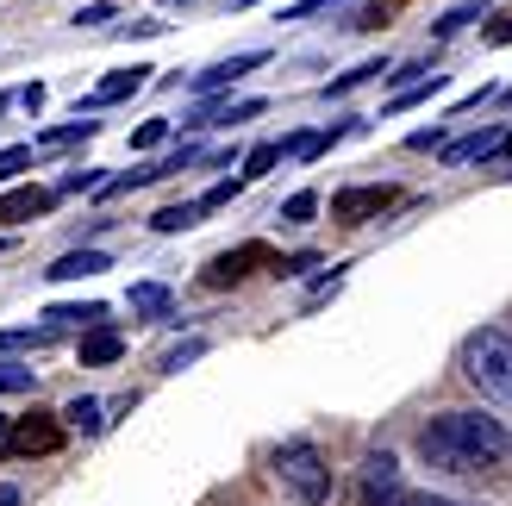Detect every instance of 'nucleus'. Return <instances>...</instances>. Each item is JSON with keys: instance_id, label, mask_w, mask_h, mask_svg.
Segmentation results:
<instances>
[{"instance_id": "nucleus-9", "label": "nucleus", "mask_w": 512, "mask_h": 506, "mask_svg": "<svg viewBox=\"0 0 512 506\" xmlns=\"http://www.w3.org/2000/svg\"><path fill=\"white\" fill-rule=\"evenodd\" d=\"M144 82H150V69H144V63H132V69H113L107 82H100V88L88 94V107H113V100H125V94H138Z\"/></svg>"}, {"instance_id": "nucleus-16", "label": "nucleus", "mask_w": 512, "mask_h": 506, "mask_svg": "<svg viewBox=\"0 0 512 506\" xmlns=\"http://www.w3.org/2000/svg\"><path fill=\"white\" fill-rule=\"evenodd\" d=\"M150 225H157V232H188V225H200V200H182V207H163V213L150 219Z\"/></svg>"}, {"instance_id": "nucleus-27", "label": "nucleus", "mask_w": 512, "mask_h": 506, "mask_svg": "<svg viewBox=\"0 0 512 506\" xmlns=\"http://www.w3.org/2000/svg\"><path fill=\"white\" fill-rule=\"evenodd\" d=\"M469 19H481V7H450V13L438 19V38H450V32H463Z\"/></svg>"}, {"instance_id": "nucleus-35", "label": "nucleus", "mask_w": 512, "mask_h": 506, "mask_svg": "<svg viewBox=\"0 0 512 506\" xmlns=\"http://www.w3.org/2000/svg\"><path fill=\"white\" fill-rule=\"evenodd\" d=\"M494 157H512V132H500V144H494Z\"/></svg>"}, {"instance_id": "nucleus-24", "label": "nucleus", "mask_w": 512, "mask_h": 506, "mask_svg": "<svg viewBox=\"0 0 512 506\" xmlns=\"http://www.w3.org/2000/svg\"><path fill=\"white\" fill-rule=\"evenodd\" d=\"M375 69H388V63H356V69H350V75H338V82H331L325 94H350L356 82H369V75H375Z\"/></svg>"}, {"instance_id": "nucleus-18", "label": "nucleus", "mask_w": 512, "mask_h": 506, "mask_svg": "<svg viewBox=\"0 0 512 506\" xmlns=\"http://www.w3.org/2000/svg\"><path fill=\"white\" fill-rule=\"evenodd\" d=\"M281 163V144H256L250 157H244V182H256V175H269Z\"/></svg>"}, {"instance_id": "nucleus-12", "label": "nucleus", "mask_w": 512, "mask_h": 506, "mask_svg": "<svg viewBox=\"0 0 512 506\" xmlns=\"http://www.w3.org/2000/svg\"><path fill=\"white\" fill-rule=\"evenodd\" d=\"M119 350H125L119 332H88L82 344H75V357H82V369H100V363H119Z\"/></svg>"}, {"instance_id": "nucleus-7", "label": "nucleus", "mask_w": 512, "mask_h": 506, "mask_svg": "<svg viewBox=\"0 0 512 506\" xmlns=\"http://www.w3.org/2000/svg\"><path fill=\"white\" fill-rule=\"evenodd\" d=\"M269 57L263 50H244V57H225V63H213V69H200L194 75V94H213V88H225V82H244L250 69H263Z\"/></svg>"}, {"instance_id": "nucleus-10", "label": "nucleus", "mask_w": 512, "mask_h": 506, "mask_svg": "<svg viewBox=\"0 0 512 506\" xmlns=\"http://www.w3.org/2000/svg\"><path fill=\"white\" fill-rule=\"evenodd\" d=\"M100 269H107L100 250H69V257H57L44 275H50V282H82V275H100Z\"/></svg>"}, {"instance_id": "nucleus-29", "label": "nucleus", "mask_w": 512, "mask_h": 506, "mask_svg": "<svg viewBox=\"0 0 512 506\" xmlns=\"http://www.w3.org/2000/svg\"><path fill=\"white\" fill-rule=\"evenodd\" d=\"M82 188H100V175H94V169H69L63 182H57V194H82Z\"/></svg>"}, {"instance_id": "nucleus-23", "label": "nucleus", "mask_w": 512, "mask_h": 506, "mask_svg": "<svg viewBox=\"0 0 512 506\" xmlns=\"http://www.w3.org/2000/svg\"><path fill=\"white\" fill-rule=\"evenodd\" d=\"M94 132V119L75 113V125H57V132H44V144H75V138H88Z\"/></svg>"}, {"instance_id": "nucleus-37", "label": "nucleus", "mask_w": 512, "mask_h": 506, "mask_svg": "<svg viewBox=\"0 0 512 506\" xmlns=\"http://www.w3.org/2000/svg\"><path fill=\"white\" fill-rule=\"evenodd\" d=\"M0 438H7V419H0Z\"/></svg>"}, {"instance_id": "nucleus-5", "label": "nucleus", "mask_w": 512, "mask_h": 506, "mask_svg": "<svg viewBox=\"0 0 512 506\" xmlns=\"http://www.w3.org/2000/svg\"><path fill=\"white\" fill-rule=\"evenodd\" d=\"M494 144H500V125H481V132H469V138L438 144V157H444V169H463V163H488Z\"/></svg>"}, {"instance_id": "nucleus-3", "label": "nucleus", "mask_w": 512, "mask_h": 506, "mask_svg": "<svg viewBox=\"0 0 512 506\" xmlns=\"http://www.w3.org/2000/svg\"><path fill=\"white\" fill-rule=\"evenodd\" d=\"M275 475H281V488H288L300 506H325L331 500V469H325V457L306 438L275 450Z\"/></svg>"}, {"instance_id": "nucleus-32", "label": "nucleus", "mask_w": 512, "mask_h": 506, "mask_svg": "<svg viewBox=\"0 0 512 506\" xmlns=\"http://www.w3.org/2000/svg\"><path fill=\"white\" fill-rule=\"evenodd\" d=\"M200 350H207V344H200V338H194V344H182V350H169V357H163V369H182V363H194Z\"/></svg>"}, {"instance_id": "nucleus-15", "label": "nucleus", "mask_w": 512, "mask_h": 506, "mask_svg": "<svg viewBox=\"0 0 512 506\" xmlns=\"http://www.w3.org/2000/svg\"><path fill=\"white\" fill-rule=\"evenodd\" d=\"M57 425H19L13 432V450H25V457H32V450H57Z\"/></svg>"}, {"instance_id": "nucleus-2", "label": "nucleus", "mask_w": 512, "mask_h": 506, "mask_svg": "<svg viewBox=\"0 0 512 506\" xmlns=\"http://www.w3.org/2000/svg\"><path fill=\"white\" fill-rule=\"evenodd\" d=\"M463 375L481 388V400L512 407V338L500 325H481V332L463 344Z\"/></svg>"}, {"instance_id": "nucleus-8", "label": "nucleus", "mask_w": 512, "mask_h": 506, "mask_svg": "<svg viewBox=\"0 0 512 506\" xmlns=\"http://www.w3.org/2000/svg\"><path fill=\"white\" fill-rule=\"evenodd\" d=\"M57 207V194L50 188H13V194H0V225H19V219H38Z\"/></svg>"}, {"instance_id": "nucleus-36", "label": "nucleus", "mask_w": 512, "mask_h": 506, "mask_svg": "<svg viewBox=\"0 0 512 506\" xmlns=\"http://www.w3.org/2000/svg\"><path fill=\"white\" fill-rule=\"evenodd\" d=\"M0 506H19V494H13V488H0Z\"/></svg>"}, {"instance_id": "nucleus-17", "label": "nucleus", "mask_w": 512, "mask_h": 506, "mask_svg": "<svg viewBox=\"0 0 512 506\" xmlns=\"http://www.w3.org/2000/svg\"><path fill=\"white\" fill-rule=\"evenodd\" d=\"M63 419L75 425V432H100V425H107V419H100V400H69Z\"/></svg>"}, {"instance_id": "nucleus-19", "label": "nucleus", "mask_w": 512, "mask_h": 506, "mask_svg": "<svg viewBox=\"0 0 512 506\" xmlns=\"http://www.w3.org/2000/svg\"><path fill=\"white\" fill-rule=\"evenodd\" d=\"M32 388V369L25 363H0V394H25Z\"/></svg>"}, {"instance_id": "nucleus-28", "label": "nucleus", "mask_w": 512, "mask_h": 506, "mask_svg": "<svg viewBox=\"0 0 512 506\" xmlns=\"http://www.w3.org/2000/svg\"><path fill=\"white\" fill-rule=\"evenodd\" d=\"M107 19H119V13L107 7V0H94V7H82V13H75V32H82V25L94 32V25H107Z\"/></svg>"}, {"instance_id": "nucleus-34", "label": "nucleus", "mask_w": 512, "mask_h": 506, "mask_svg": "<svg viewBox=\"0 0 512 506\" xmlns=\"http://www.w3.org/2000/svg\"><path fill=\"white\" fill-rule=\"evenodd\" d=\"M400 506H456V500H438V494H400Z\"/></svg>"}, {"instance_id": "nucleus-13", "label": "nucleus", "mask_w": 512, "mask_h": 506, "mask_svg": "<svg viewBox=\"0 0 512 506\" xmlns=\"http://www.w3.org/2000/svg\"><path fill=\"white\" fill-rule=\"evenodd\" d=\"M125 300H132L138 319H169V288H163V282H138Z\"/></svg>"}, {"instance_id": "nucleus-1", "label": "nucleus", "mask_w": 512, "mask_h": 506, "mask_svg": "<svg viewBox=\"0 0 512 506\" xmlns=\"http://www.w3.org/2000/svg\"><path fill=\"white\" fill-rule=\"evenodd\" d=\"M512 450L506 438V425L494 413H438L419 432V457L431 469H444V475H475V469H494L500 457Z\"/></svg>"}, {"instance_id": "nucleus-6", "label": "nucleus", "mask_w": 512, "mask_h": 506, "mask_svg": "<svg viewBox=\"0 0 512 506\" xmlns=\"http://www.w3.org/2000/svg\"><path fill=\"white\" fill-rule=\"evenodd\" d=\"M388 200H394V188H338V194H331V219H369V213H381V207H388Z\"/></svg>"}, {"instance_id": "nucleus-30", "label": "nucleus", "mask_w": 512, "mask_h": 506, "mask_svg": "<svg viewBox=\"0 0 512 506\" xmlns=\"http://www.w3.org/2000/svg\"><path fill=\"white\" fill-rule=\"evenodd\" d=\"M425 75H431L425 63H400V69H388V82L394 88H413V82H425Z\"/></svg>"}, {"instance_id": "nucleus-26", "label": "nucleus", "mask_w": 512, "mask_h": 506, "mask_svg": "<svg viewBox=\"0 0 512 506\" xmlns=\"http://www.w3.org/2000/svg\"><path fill=\"white\" fill-rule=\"evenodd\" d=\"M163 132H169V119H144L138 132H132V150H150V144H163Z\"/></svg>"}, {"instance_id": "nucleus-25", "label": "nucleus", "mask_w": 512, "mask_h": 506, "mask_svg": "<svg viewBox=\"0 0 512 506\" xmlns=\"http://www.w3.org/2000/svg\"><path fill=\"white\" fill-rule=\"evenodd\" d=\"M256 113H263V100H238V107L213 113V125H244V119H256Z\"/></svg>"}, {"instance_id": "nucleus-20", "label": "nucleus", "mask_w": 512, "mask_h": 506, "mask_svg": "<svg viewBox=\"0 0 512 506\" xmlns=\"http://www.w3.org/2000/svg\"><path fill=\"white\" fill-rule=\"evenodd\" d=\"M238 188H244V182H213L207 194H200V213H213V207H232V200H238Z\"/></svg>"}, {"instance_id": "nucleus-22", "label": "nucleus", "mask_w": 512, "mask_h": 506, "mask_svg": "<svg viewBox=\"0 0 512 506\" xmlns=\"http://www.w3.org/2000/svg\"><path fill=\"white\" fill-rule=\"evenodd\" d=\"M338 0H294V7H281V19L288 25H300V19H313V13H331Z\"/></svg>"}, {"instance_id": "nucleus-31", "label": "nucleus", "mask_w": 512, "mask_h": 506, "mask_svg": "<svg viewBox=\"0 0 512 506\" xmlns=\"http://www.w3.org/2000/svg\"><path fill=\"white\" fill-rule=\"evenodd\" d=\"M25 163H32V150H25V144H13V150H0V175H13V169H25Z\"/></svg>"}, {"instance_id": "nucleus-33", "label": "nucleus", "mask_w": 512, "mask_h": 506, "mask_svg": "<svg viewBox=\"0 0 512 506\" xmlns=\"http://www.w3.org/2000/svg\"><path fill=\"white\" fill-rule=\"evenodd\" d=\"M406 144H413V150H438L444 144V125H425V132H413Z\"/></svg>"}, {"instance_id": "nucleus-14", "label": "nucleus", "mask_w": 512, "mask_h": 506, "mask_svg": "<svg viewBox=\"0 0 512 506\" xmlns=\"http://www.w3.org/2000/svg\"><path fill=\"white\" fill-rule=\"evenodd\" d=\"M44 319L50 325H100V319H107V307H100V300H82V307H50Z\"/></svg>"}, {"instance_id": "nucleus-4", "label": "nucleus", "mask_w": 512, "mask_h": 506, "mask_svg": "<svg viewBox=\"0 0 512 506\" xmlns=\"http://www.w3.org/2000/svg\"><path fill=\"white\" fill-rule=\"evenodd\" d=\"M400 463L388 457V450H375V457L363 463V500L369 506H400Z\"/></svg>"}, {"instance_id": "nucleus-11", "label": "nucleus", "mask_w": 512, "mask_h": 506, "mask_svg": "<svg viewBox=\"0 0 512 506\" xmlns=\"http://www.w3.org/2000/svg\"><path fill=\"white\" fill-rule=\"evenodd\" d=\"M250 263H263V250H256V244L225 250V257H213V263H207V282H213V288H225V282H238V275H244Z\"/></svg>"}, {"instance_id": "nucleus-21", "label": "nucleus", "mask_w": 512, "mask_h": 506, "mask_svg": "<svg viewBox=\"0 0 512 506\" xmlns=\"http://www.w3.org/2000/svg\"><path fill=\"white\" fill-rule=\"evenodd\" d=\"M313 213H319V194H294L288 207H281V219H288V225H306Z\"/></svg>"}]
</instances>
